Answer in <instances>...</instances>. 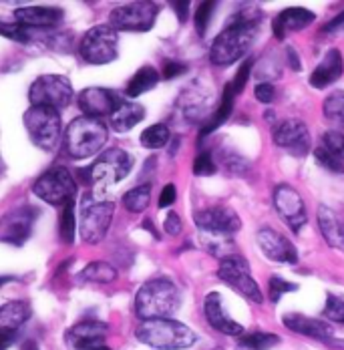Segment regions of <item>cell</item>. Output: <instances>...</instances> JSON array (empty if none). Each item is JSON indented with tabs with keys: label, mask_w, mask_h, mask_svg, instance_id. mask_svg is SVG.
I'll use <instances>...</instances> for the list:
<instances>
[{
	"label": "cell",
	"mask_w": 344,
	"mask_h": 350,
	"mask_svg": "<svg viewBox=\"0 0 344 350\" xmlns=\"http://www.w3.org/2000/svg\"><path fill=\"white\" fill-rule=\"evenodd\" d=\"M119 103H121L119 97L105 87H89L79 93V109L83 111L85 117H93V119L111 117Z\"/></svg>",
	"instance_id": "cell-20"
},
{
	"label": "cell",
	"mask_w": 344,
	"mask_h": 350,
	"mask_svg": "<svg viewBox=\"0 0 344 350\" xmlns=\"http://www.w3.org/2000/svg\"><path fill=\"white\" fill-rule=\"evenodd\" d=\"M286 55H288V63H290V69L300 70L302 65H300V59H298V53L294 49H286Z\"/></svg>",
	"instance_id": "cell-50"
},
{
	"label": "cell",
	"mask_w": 344,
	"mask_h": 350,
	"mask_svg": "<svg viewBox=\"0 0 344 350\" xmlns=\"http://www.w3.org/2000/svg\"><path fill=\"white\" fill-rule=\"evenodd\" d=\"M107 137L109 129L101 119L81 115L69 123L63 137V147L70 159H87L103 149Z\"/></svg>",
	"instance_id": "cell-4"
},
{
	"label": "cell",
	"mask_w": 344,
	"mask_h": 350,
	"mask_svg": "<svg viewBox=\"0 0 344 350\" xmlns=\"http://www.w3.org/2000/svg\"><path fill=\"white\" fill-rule=\"evenodd\" d=\"M194 221L204 234L215 236H232L240 232L241 228L240 215L230 206H207L204 210L196 211Z\"/></svg>",
	"instance_id": "cell-14"
},
{
	"label": "cell",
	"mask_w": 344,
	"mask_h": 350,
	"mask_svg": "<svg viewBox=\"0 0 344 350\" xmlns=\"http://www.w3.org/2000/svg\"><path fill=\"white\" fill-rule=\"evenodd\" d=\"M25 127L29 137L38 149L51 153L55 151L63 139L61 113L49 107H31L25 113Z\"/></svg>",
	"instance_id": "cell-7"
},
{
	"label": "cell",
	"mask_w": 344,
	"mask_h": 350,
	"mask_svg": "<svg viewBox=\"0 0 344 350\" xmlns=\"http://www.w3.org/2000/svg\"><path fill=\"white\" fill-rule=\"evenodd\" d=\"M252 69H254V63H252V61H246V63H241V67L238 69V72H236L234 81H230V85H232V91L236 93V97H238L241 91L246 89V85H248V79H250V75H252Z\"/></svg>",
	"instance_id": "cell-43"
},
{
	"label": "cell",
	"mask_w": 344,
	"mask_h": 350,
	"mask_svg": "<svg viewBox=\"0 0 344 350\" xmlns=\"http://www.w3.org/2000/svg\"><path fill=\"white\" fill-rule=\"evenodd\" d=\"M322 314L326 320L344 324V296L343 294H328L326 296V304Z\"/></svg>",
	"instance_id": "cell-36"
},
{
	"label": "cell",
	"mask_w": 344,
	"mask_h": 350,
	"mask_svg": "<svg viewBox=\"0 0 344 350\" xmlns=\"http://www.w3.org/2000/svg\"><path fill=\"white\" fill-rule=\"evenodd\" d=\"M31 304L25 300H14L0 306V350L10 349L16 342L21 328L31 318Z\"/></svg>",
	"instance_id": "cell-16"
},
{
	"label": "cell",
	"mask_w": 344,
	"mask_h": 350,
	"mask_svg": "<svg viewBox=\"0 0 344 350\" xmlns=\"http://www.w3.org/2000/svg\"><path fill=\"white\" fill-rule=\"evenodd\" d=\"M36 215H38V211L31 206H25V208H18L12 213H8L0 221V242L12 245L25 244L31 238Z\"/></svg>",
	"instance_id": "cell-18"
},
{
	"label": "cell",
	"mask_w": 344,
	"mask_h": 350,
	"mask_svg": "<svg viewBox=\"0 0 344 350\" xmlns=\"http://www.w3.org/2000/svg\"><path fill=\"white\" fill-rule=\"evenodd\" d=\"M31 107H49L63 111L72 101V85L63 75H40L29 89Z\"/></svg>",
	"instance_id": "cell-11"
},
{
	"label": "cell",
	"mask_w": 344,
	"mask_h": 350,
	"mask_svg": "<svg viewBox=\"0 0 344 350\" xmlns=\"http://www.w3.org/2000/svg\"><path fill=\"white\" fill-rule=\"evenodd\" d=\"M262 12L254 6L240 8L226 25V29L215 36L209 46V61L215 67H230L240 61L254 46L260 33Z\"/></svg>",
	"instance_id": "cell-1"
},
{
	"label": "cell",
	"mask_w": 344,
	"mask_h": 350,
	"mask_svg": "<svg viewBox=\"0 0 344 350\" xmlns=\"http://www.w3.org/2000/svg\"><path fill=\"white\" fill-rule=\"evenodd\" d=\"M141 145L145 149H161L166 145H170L172 141V131L168 127V123H155V125H149L143 133H141Z\"/></svg>",
	"instance_id": "cell-33"
},
{
	"label": "cell",
	"mask_w": 344,
	"mask_h": 350,
	"mask_svg": "<svg viewBox=\"0 0 344 350\" xmlns=\"http://www.w3.org/2000/svg\"><path fill=\"white\" fill-rule=\"evenodd\" d=\"M215 172H217V167H215V161H213L211 151L202 149L196 155V159H194V174L200 175V177H206V175H213Z\"/></svg>",
	"instance_id": "cell-42"
},
{
	"label": "cell",
	"mask_w": 344,
	"mask_h": 350,
	"mask_svg": "<svg viewBox=\"0 0 344 350\" xmlns=\"http://www.w3.org/2000/svg\"><path fill=\"white\" fill-rule=\"evenodd\" d=\"M213 12H215V2H202L200 8L196 10V31L200 36H206Z\"/></svg>",
	"instance_id": "cell-41"
},
{
	"label": "cell",
	"mask_w": 344,
	"mask_h": 350,
	"mask_svg": "<svg viewBox=\"0 0 344 350\" xmlns=\"http://www.w3.org/2000/svg\"><path fill=\"white\" fill-rule=\"evenodd\" d=\"M238 345L243 350H270L280 345V336L266 330H252L241 334Z\"/></svg>",
	"instance_id": "cell-31"
},
{
	"label": "cell",
	"mask_w": 344,
	"mask_h": 350,
	"mask_svg": "<svg viewBox=\"0 0 344 350\" xmlns=\"http://www.w3.org/2000/svg\"><path fill=\"white\" fill-rule=\"evenodd\" d=\"M157 83H159V70L155 69V67H151V65H145V67H141V69L131 77V81L127 83L125 95L131 97V99H135L139 95L151 91Z\"/></svg>",
	"instance_id": "cell-29"
},
{
	"label": "cell",
	"mask_w": 344,
	"mask_h": 350,
	"mask_svg": "<svg viewBox=\"0 0 344 350\" xmlns=\"http://www.w3.org/2000/svg\"><path fill=\"white\" fill-rule=\"evenodd\" d=\"M79 278L85 282H95V284H111L117 278V270L115 266L107 262H91L79 272Z\"/></svg>",
	"instance_id": "cell-32"
},
{
	"label": "cell",
	"mask_w": 344,
	"mask_h": 350,
	"mask_svg": "<svg viewBox=\"0 0 344 350\" xmlns=\"http://www.w3.org/2000/svg\"><path fill=\"white\" fill-rule=\"evenodd\" d=\"M75 234H77V215H75V202H70L61 211V217H59V236H61V240L65 244H72Z\"/></svg>",
	"instance_id": "cell-35"
},
{
	"label": "cell",
	"mask_w": 344,
	"mask_h": 350,
	"mask_svg": "<svg viewBox=\"0 0 344 350\" xmlns=\"http://www.w3.org/2000/svg\"><path fill=\"white\" fill-rule=\"evenodd\" d=\"M318 228L326 244L344 252V219L328 206L318 208Z\"/></svg>",
	"instance_id": "cell-26"
},
{
	"label": "cell",
	"mask_w": 344,
	"mask_h": 350,
	"mask_svg": "<svg viewBox=\"0 0 344 350\" xmlns=\"http://www.w3.org/2000/svg\"><path fill=\"white\" fill-rule=\"evenodd\" d=\"M344 25V10L339 14V16H334L330 23H326L324 27H322V33H336L339 29H343Z\"/></svg>",
	"instance_id": "cell-49"
},
{
	"label": "cell",
	"mask_w": 344,
	"mask_h": 350,
	"mask_svg": "<svg viewBox=\"0 0 344 350\" xmlns=\"http://www.w3.org/2000/svg\"><path fill=\"white\" fill-rule=\"evenodd\" d=\"M149 202H151V183H141V185L129 189L123 196V206H125V210L131 211V213L145 211L147 206H149Z\"/></svg>",
	"instance_id": "cell-34"
},
{
	"label": "cell",
	"mask_w": 344,
	"mask_h": 350,
	"mask_svg": "<svg viewBox=\"0 0 344 350\" xmlns=\"http://www.w3.org/2000/svg\"><path fill=\"white\" fill-rule=\"evenodd\" d=\"M157 14H159V6L155 2H129L111 10L109 25L117 33L119 31L143 33L153 29Z\"/></svg>",
	"instance_id": "cell-12"
},
{
	"label": "cell",
	"mask_w": 344,
	"mask_h": 350,
	"mask_svg": "<svg viewBox=\"0 0 344 350\" xmlns=\"http://www.w3.org/2000/svg\"><path fill=\"white\" fill-rule=\"evenodd\" d=\"M272 141L276 147L286 149L290 155L304 157L310 151V133L304 121L284 119L272 127Z\"/></svg>",
	"instance_id": "cell-15"
},
{
	"label": "cell",
	"mask_w": 344,
	"mask_h": 350,
	"mask_svg": "<svg viewBox=\"0 0 344 350\" xmlns=\"http://www.w3.org/2000/svg\"><path fill=\"white\" fill-rule=\"evenodd\" d=\"M139 342L155 350H187L198 342V334L173 318L143 320L135 328Z\"/></svg>",
	"instance_id": "cell-3"
},
{
	"label": "cell",
	"mask_w": 344,
	"mask_h": 350,
	"mask_svg": "<svg viewBox=\"0 0 344 350\" xmlns=\"http://www.w3.org/2000/svg\"><path fill=\"white\" fill-rule=\"evenodd\" d=\"M145 119V107L131 101H121L109 117V125L117 133H127Z\"/></svg>",
	"instance_id": "cell-27"
},
{
	"label": "cell",
	"mask_w": 344,
	"mask_h": 350,
	"mask_svg": "<svg viewBox=\"0 0 344 350\" xmlns=\"http://www.w3.org/2000/svg\"><path fill=\"white\" fill-rule=\"evenodd\" d=\"M173 10L177 14V21L179 23H185L187 16H189V2H172Z\"/></svg>",
	"instance_id": "cell-48"
},
{
	"label": "cell",
	"mask_w": 344,
	"mask_h": 350,
	"mask_svg": "<svg viewBox=\"0 0 344 350\" xmlns=\"http://www.w3.org/2000/svg\"><path fill=\"white\" fill-rule=\"evenodd\" d=\"M143 228H145V230H149L155 238H159V234H157V230L153 228V224H151V221H143Z\"/></svg>",
	"instance_id": "cell-52"
},
{
	"label": "cell",
	"mask_w": 344,
	"mask_h": 350,
	"mask_svg": "<svg viewBox=\"0 0 344 350\" xmlns=\"http://www.w3.org/2000/svg\"><path fill=\"white\" fill-rule=\"evenodd\" d=\"M234 101H236V93L232 91V85L228 83L226 89H224V95H222V99H220L217 109L213 111V115H211L207 121H204V125H202L200 139H206L209 133H213L215 129H220V127L230 119V115H232V111H234Z\"/></svg>",
	"instance_id": "cell-28"
},
{
	"label": "cell",
	"mask_w": 344,
	"mask_h": 350,
	"mask_svg": "<svg viewBox=\"0 0 344 350\" xmlns=\"http://www.w3.org/2000/svg\"><path fill=\"white\" fill-rule=\"evenodd\" d=\"M81 59L89 65H107L119 55V35L111 25L89 29L79 42Z\"/></svg>",
	"instance_id": "cell-9"
},
{
	"label": "cell",
	"mask_w": 344,
	"mask_h": 350,
	"mask_svg": "<svg viewBox=\"0 0 344 350\" xmlns=\"http://www.w3.org/2000/svg\"><path fill=\"white\" fill-rule=\"evenodd\" d=\"M204 316H206L207 324L226 336H238L240 338L243 334V326L238 324L232 316H228L226 308H224V300L220 292H209L204 300Z\"/></svg>",
	"instance_id": "cell-21"
},
{
	"label": "cell",
	"mask_w": 344,
	"mask_h": 350,
	"mask_svg": "<svg viewBox=\"0 0 344 350\" xmlns=\"http://www.w3.org/2000/svg\"><path fill=\"white\" fill-rule=\"evenodd\" d=\"M316 21V14L304 8V6H290L284 8L280 14H276L274 23H272V31L278 40H284L288 35L304 31Z\"/></svg>",
	"instance_id": "cell-23"
},
{
	"label": "cell",
	"mask_w": 344,
	"mask_h": 350,
	"mask_svg": "<svg viewBox=\"0 0 344 350\" xmlns=\"http://www.w3.org/2000/svg\"><path fill=\"white\" fill-rule=\"evenodd\" d=\"M181 228H183L181 217H179L175 211H170V213H168V217H166V221H163V230H166V234H170V236H179V234H181Z\"/></svg>",
	"instance_id": "cell-45"
},
{
	"label": "cell",
	"mask_w": 344,
	"mask_h": 350,
	"mask_svg": "<svg viewBox=\"0 0 344 350\" xmlns=\"http://www.w3.org/2000/svg\"><path fill=\"white\" fill-rule=\"evenodd\" d=\"M314 159L320 167H324L326 172L332 174H344V161H341L339 157H334L332 153H328L324 147H316L314 149Z\"/></svg>",
	"instance_id": "cell-38"
},
{
	"label": "cell",
	"mask_w": 344,
	"mask_h": 350,
	"mask_svg": "<svg viewBox=\"0 0 344 350\" xmlns=\"http://www.w3.org/2000/svg\"><path fill=\"white\" fill-rule=\"evenodd\" d=\"M14 21L27 29H55L65 21V10L57 6H23L14 10Z\"/></svg>",
	"instance_id": "cell-22"
},
{
	"label": "cell",
	"mask_w": 344,
	"mask_h": 350,
	"mask_svg": "<svg viewBox=\"0 0 344 350\" xmlns=\"http://www.w3.org/2000/svg\"><path fill=\"white\" fill-rule=\"evenodd\" d=\"M181 290L170 278L147 280L135 294V314L143 320L172 318L181 308Z\"/></svg>",
	"instance_id": "cell-2"
},
{
	"label": "cell",
	"mask_w": 344,
	"mask_h": 350,
	"mask_svg": "<svg viewBox=\"0 0 344 350\" xmlns=\"http://www.w3.org/2000/svg\"><path fill=\"white\" fill-rule=\"evenodd\" d=\"M322 115L324 119L339 131L344 127V91L339 89V91H332L324 103H322Z\"/></svg>",
	"instance_id": "cell-30"
},
{
	"label": "cell",
	"mask_w": 344,
	"mask_h": 350,
	"mask_svg": "<svg viewBox=\"0 0 344 350\" xmlns=\"http://www.w3.org/2000/svg\"><path fill=\"white\" fill-rule=\"evenodd\" d=\"M187 70V65L185 63H179V61H166V65H163V77L166 79H175V77H179L181 72H185Z\"/></svg>",
	"instance_id": "cell-47"
},
{
	"label": "cell",
	"mask_w": 344,
	"mask_h": 350,
	"mask_svg": "<svg viewBox=\"0 0 344 350\" xmlns=\"http://www.w3.org/2000/svg\"><path fill=\"white\" fill-rule=\"evenodd\" d=\"M113 213H115L113 202L89 191L81 202V219H79L81 240L85 244H99L109 232Z\"/></svg>",
	"instance_id": "cell-6"
},
{
	"label": "cell",
	"mask_w": 344,
	"mask_h": 350,
	"mask_svg": "<svg viewBox=\"0 0 344 350\" xmlns=\"http://www.w3.org/2000/svg\"><path fill=\"white\" fill-rule=\"evenodd\" d=\"M256 242L258 247L262 250V254L266 258H270L272 262L278 264H298V252L294 244L282 236L280 232H276L274 228H260L258 234H256Z\"/></svg>",
	"instance_id": "cell-19"
},
{
	"label": "cell",
	"mask_w": 344,
	"mask_h": 350,
	"mask_svg": "<svg viewBox=\"0 0 344 350\" xmlns=\"http://www.w3.org/2000/svg\"><path fill=\"white\" fill-rule=\"evenodd\" d=\"M284 326L296 334L308 336V338H316V340H330L332 338V328L328 322L318 320V318H310V316L298 314V312H290L284 314L282 318Z\"/></svg>",
	"instance_id": "cell-24"
},
{
	"label": "cell",
	"mask_w": 344,
	"mask_h": 350,
	"mask_svg": "<svg viewBox=\"0 0 344 350\" xmlns=\"http://www.w3.org/2000/svg\"><path fill=\"white\" fill-rule=\"evenodd\" d=\"M175 200H177V189H175V185L173 183H168L163 189H161V193H159V208L163 210V208H170L175 204Z\"/></svg>",
	"instance_id": "cell-46"
},
{
	"label": "cell",
	"mask_w": 344,
	"mask_h": 350,
	"mask_svg": "<svg viewBox=\"0 0 344 350\" xmlns=\"http://www.w3.org/2000/svg\"><path fill=\"white\" fill-rule=\"evenodd\" d=\"M328 153H332L334 157H339L341 161H344V133L330 129L326 133H322V145Z\"/></svg>",
	"instance_id": "cell-37"
},
{
	"label": "cell",
	"mask_w": 344,
	"mask_h": 350,
	"mask_svg": "<svg viewBox=\"0 0 344 350\" xmlns=\"http://www.w3.org/2000/svg\"><path fill=\"white\" fill-rule=\"evenodd\" d=\"M0 36H6L16 42H29L33 38V31L18 25V23H4L0 21Z\"/></svg>",
	"instance_id": "cell-39"
},
{
	"label": "cell",
	"mask_w": 344,
	"mask_h": 350,
	"mask_svg": "<svg viewBox=\"0 0 344 350\" xmlns=\"http://www.w3.org/2000/svg\"><path fill=\"white\" fill-rule=\"evenodd\" d=\"M296 290H298V284L288 282L286 278H282V276H270V282H268V296H270V300H272L274 304L284 296V294L296 292Z\"/></svg>",
	"instance_id": "cell-40"
},
{
	"label": "cell",
	"mask_w": 344,
	"mask_h": 350,
	"mask_svg": "<svg viewBox=\"0 0 344 350\" xmlns=\"http://www.w3.org/2000/svg\"><path fill=\"white\" fill-rule=\"evenodd\" d=\"M217 278L222 282H226L236 292H240L246 300H250L254 304H262L264 302V294H262L258 282L254 280L252 274H250V264L240 254H230L224 260H220Z\"/></svg>",
	"instance_id": "cell-10"
},
{
	"label": "cell",
	"mask_w": 344,
	"mask_h": 350,
	"mask_svg": "<svg viewBox=\"0 0 344 350\" xmlns=\"http://www.w3.org/2000/svg\"><path fill=\"white\" fill-rule=\"evenodd\" d=\"M21 350H38V345H36L35 340H27V342L21 347Z\"/></svg>",
	"instance_id": "cell-51"
},
{
	"label": "cell",
	"mask_w": 344,
	"mask_h": 350,
	"mask_svg": "<svg viewBox=\"0 0 344 350\" xmlns=\"http://www.w3.org/2000/svg\"><path fill=\"white\" fill-rule=\"evenodd\" d=\"M272 200H274L278 215L284 219V224L292 232H300L306 226V221H308L306 204H304L302 196L290 183H278L274 187Z\"/></svg>",
	"instance_id": "cell-13"
},
{
	"label": "cell",
	"mask_w": 344,
	"mask_h": 350,
	"mask_svg": "<svg viewBox=\"0 0 344 350\" xmlns=\"http://www.w3.org/2000/svg\"><path fill=\"white\" fill-rule=\"evenodd\" d=\"M12 280V278H8V276H0V286H2V284H6V282H10Z\"/></svg>",
	"instance_id": "cell-53"
},
{
	"label": "cell",
	"mask_w": 344,
	"mask_h": 350,
	"mask_svg": "<svg viewBox=\"0 0 344 350\" xmlns=\"http://www.w3.org/2000/svg\"><path fill=\"white\" fill-rule=\"evenodd\" d=\"M344 72V59L339 49H332L324 55V59L318 63V67L310 75V85L314 89H324L328 85H334Z\"/></svg>",
	"instance_id": "cell-25"
},
{
	"label": "cell",
	"mask_w": 344,
	"mask_h": 350,
	"mask_svg": "<svg viewBox=\"0 0 344 350\" xmlns=\"http://www.w3.org/2000/svg\"><path fill=\"white\" fill-rule=\"evenodd\" d=\"M4 174V163H2V159H0V175Z\"/></svg>",
	"instance_id": "cell-54"
},
{
	"label": "cell",
	"mask_w": 344,
	"mask_h": 350,
	"mask_svg": "<svg viewBox=\"0 0 344 350\" xmlns=\"http://www.w3.org/2000/svg\"><path fill=\"white\" fill-rule=\"evenodd\" d=\"M254 97H256L260 103H264V105L272 103L276 99L274 85H272V83H258L256 89H254Z\"/></svg>",
	"instance_id": "cell-44"
},
{
	"label": "cell",
	"mask_w": 344,
	"mask_h": 350,
	"mask_svg": "<svg viewBox=\"0 0 344 350\" xmlns=\"http://www.w3.org/2000/svg\"><path fill=\"white\" fill-rule=\"evenodd\" d=\"M133 167V155L121 147L107 149L97 157V161L83 172V177L89 185H93V193L103 198L109 187L123 181Z\"/></svg>",
	"instance_id": "cell-5"
},
{
	"label": "cell",
	"mask_w": 344,
	"mask_h": 350,
	"mask_svg": "<svg viewBox=\"0 0 344 350\" xmlns=\"http://www.w3.org/2000/svg\"><path fill=\"white\" fill-rule=\"evenodd\" d=\"M33 193L38 200L65 208L67 204L75 202L77 196V181L65 165H53L40 175L33 185Z\"/></svg>",
	"instance_id": "cell-8"
},
{
	"label": "cell",
	"mask_w": 344,
	"mask_h": 350,
	"mask_svg": "<svg viewBox=\"0 0 344 350\" xmlns=\"http://www.w3.org/2000/svg\"><path fill=\"white\" fill-rule=\"evenodd\" d=\"M107 324L99 320H81L67 332L70 350H111L107 347Z\"/></svg>",
	"instance_id": "cell-17"
}]
</instances>
